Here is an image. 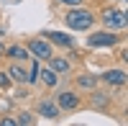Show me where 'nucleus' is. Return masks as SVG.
Wrapping results in <instances>:
<instances>
[{"mask_svg": "<svg viewBox=\"0 0 128 126\" xmlns=\"http://www.w3.org/2000/svg\"><path fill=\"white\" fill-rule=\"evenodd\" d=\"M92 23H95V16L84 8H74L72 13H67V26L72 31H87Z\"/></svg>", "mask_w": 128, "mask_h": 126, "instance_id": "obj_1", "label": "nucleus"}, {"mask_svg": "<svg viewBox=\"0 0 128 126\" xmlns=\"http://www.w3.org/2000/svg\"><path fill=\"white\" fill-rule=\"evenodd\" d=\"M115 41H118L115 34H110V31H98V34H90L87 46H92V49H98V46H113Z\"/></svg>", "mask_w": 128, "mask_h": 126, "instance_id": "obj_2", "label": "nucleus"}, {"mask_svg": "<svg viewBox=\"0 0 128 126\" xmlns=\"http://www.w3.org/2000/svg\"><path fill=\"white\" fill-rule=\"evenodd\" d=\"M28 51H31L36 59H49L51 54H54L51 46H49V41H44V39H31V41H28Z\"/></svg>", "mask_w": 128, "mask_h": 126, "instance_id": "obj_3", "label": "nucleus"}, {"mask_svg": "<svg viewBox=\"0 0 128 126\" xmlns=\"http://www.w3.org/2000/svg\"><path fill=\"white\" fill-rule=\"evenodd\" d=\"M102 21H105V26H110V28H126V13L123 10H105Z\"/></svg>", "mask_w": 128, "mask_h": 126, "instance_id": "obj_4", "label": "nucleus"}, {"mask_svg": "<svg viewBox=\"0 0 128 126\" xmlns=\"http://www.w3.org/2000/svg\"><path fill=\"white\" fill-rule=\"evenodd\" d=\"M46 41H51V44H56V46H64V49H72L74 46V39L69 34H62V31H49Z\"/></svg>", "mask_w": 128, "mask_h": 126, "instance_id": "obj_5", "label": "nucleus"}, {"mask_svg": "<svg viewBox=\"0 0 128 126\" xmlns=\"http://www.w3.org/2000/svg\"><path fill=\"white\" fill-rule=\"evenodd\" d=\"M56 106L64 108V111H72V108H77V106H80V98L74 95V93L64 90V93H59V95H56Z\"/></svg>", "mask_w": 128, "mask_h": 126, "instance_id": "obj_6", "label": "nucleus"}, {"mask_svg": "<svg viewBox=\"0 0 128 126\" xmlns=\"http://www.w3.org/2000/svg\"><path fill=\"white\" fill-rule=\"evenodd\" d=\"M59 106H56V103H51V100H41L38 103V113H41V116H46V118H59Z\"/></svg>", "mask_w": 128, "mask_h": 126, "instance_id": "obj_7", "label": "nucleus"}, {"mask_svg": "<svg viewBox=\"0 0 128 126\" xmlns=\"http://www.w3.org/2000/svg\"><path fill=\"white\" fill-rule=\"evenodd\" d=\"M102 80L108 82V85H126V72L123 70H110V72H105Z\"/></svg>", "mask_w": 128, "mask_h": 126, "instance_id": "obj_8", "label": "nucleus"}, {"mask_svg": "<svg viewBox=\"0 0 128 126\" xmlns=\"http://www.w3.org/2000/svg\"><path fill=\"white\" fill-rule=\"evenodd\" d=\"M46 62H49V67L54 70V72H67V70H69V59H62V57H54V54H51Z\"/></svg>", "mask_w": 128, "mask_h": 126, "instance_id": "obj_9", "label": "nucleus"}, {"mask_svg": "<svg viewBox=\"0 0 128 126\" xmlns=\"http://www.w3.org/2000/svg\"><path fill=\"white\" fill-rule=\"evenodd\" d=\"M41 80H44V85H49V88H54L59 77H56V72H54V70H51V67H46L44 72H41Z\"/></svg>", "mask_w": 128, "mask_h": 126, "instance_id": "obj_10", "label": "nucleus"}, {"mask_svg": "<svg viewBox=\"0 0 128 126\" xmlns=\"http://www.w3.org/2000/svg\"><path fill=\"white\" fill-rule=\"evenodd\" d=\"M8 75H10V80H16V82H26V80H28V72H23L20 67H16V65L10 67Z\"/></svg>", "mask_w": 128, "mask_h": 126, "instance_id": "obj_11", "label": "nucleus"}, {"mask_svg": "<svg viewBox=\"0 0 128 126\" xmlns=\"http://www.w3.org/2000/svg\"><path fill=\"white\" fill-rule=\"evenodd\" d=\"M5 54L13 57V59H28V51L20 49V46H10V49H5Z\"/></svg>", "mask_w": 128, "mask_h": 126, "instance_id": "obj_12", "label": "nucleus"}, {"mask_svg": "<svg viewBox=\"0 0 128 126\" xmlns=\"http://www.w3.org/2000/svg\"><path fill=\"white\" fill-rule=\"evenodd\" d=\"M95 82H98V80H95L92 75H82V77L77 80V85H80V88H90V90H92V88H95Z\"/></svg>", "mask_w": 128, "mask_h": 126, "instance_id": "obj_13", "label": "nucleus"}, {"mask_svg": "<svg viewBox=\"0 0 128 126\" xmlns=\"http://www.w3.org/2000/svg\"><path fill=\"white\" fill-rule=\"evenodd\" d=\"M36 80H38V65L31 62V67H28V82H36Z\"/></svg>", "mask_w": 128, "mask_h": 126, "instance_id": "obj_14", "label": "nucleus"}, {"mask_svg": "<svg viewBox=\"0 0 128 126\" xmlns=\"http://www.w3.org/2000/svg\"><path fill=\"white\" fill-rule=\"evenodd\" d=\"M8 85H10V77L5 72H0V88H8Z\"/></svg>", "mask_w": 128, "mask_h": 126, "instance_id": "obj_15", "label": "nucleus"}, {"mask_svg": "<svg viewBox=\"0 0 128 126\" xmlns=\"http://www.w3.org/2000/svg\"><path fill=\"white\" fill-rule=\"evenodd\" d=\"M31 121H34V118H31L28 113H20V116H18V121H16V123H31Z\"/></svg>", "mask_w": 128, "mask_h": 126, "instance_id": "obj_16", "label": "nucleus"}, {"mask_svg": "<svg viewBox=\"0 0 128 126\" xmlns=\"http://www.w3.org/2000/svg\"><path fill=\"white\" fill-rule=\"evenodd\" d=\"M95 106H105V95L102 93H95Z\"/></svg>", "mask_w": 128, "mask_h": 126, "instance_id": "obj_17", "label": "nucleus"}, {"mask_svg": "<svg viewBox=\"0 0 128 126\" xmlns=\"http://www.w3.org/2000/svg\"><path fill=\"white\" fill-rule=\"evenodd\" d=\"M59 3H64V5H80V0H59Z\"/></svg>", "mask_w": 128, "mask_h": 126, "instance_id": "obj_18", "label": "nucleus"}, {"mask_svg": "<svg viewBox=\"0 0 128 126\" xmlns=\"http://www.w3.org/2000/svg\"><path fill=\"white\" fill-rule=\"evenodd\" d=\"M3 54H5V46H3V44H0V57H3Z\"/></svg>", "mask_w": 128, "mask_h": 126, "instance_id": "obj_19", "label": "nucleus"}]
</instances>
